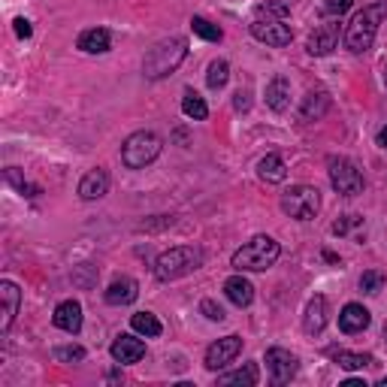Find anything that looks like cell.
Masks as SVG:
<instances>
[{"label":"cell","instance_id":"obj_43","mask_svg":"<svg viewBox=\"0 0 387 387\" xmlns=\"http://www.w3.org/2000/svg\"><path fill=\"white\" fill-rule=\"evenodd\" d=\"M384 339H387V324H384Z\"/></svg>","mask_w":387,"mask_h":387},{"label":"cell","instance_id":"obj_41","mask_svg":"<svg viewBox=\"0 0 387 387\" xmlns=\"http://www.w3.org/2000/svg\"><path fill=\"white\" fill-rule=\"evenodd\" d=\"M384 88H387V67H384Z\"/></svg>","mask_w":387,"mask_h":387},{"label":"cell","instance_id":"obj_27","mask_svg":"<svg viewBox=\"0 0 387 387\" xmlns=\"http://www.w3.org/2000/svg\"><path fill=\"white\" fill-rule=\"evenodd\" d=\"M218 384H242V387H254L257 384V366L248 363L245 369H236V372H227L218 378Z\"/></svg>","mask_w":387,"mask_h":387},{"label":"cell","instance_id":"obj_22","mask_svg":"<svg viewBox=\"0 0 387 387\" xmlns=\"http://www.w3.org/2000/svg\"><path fill=\"white\" fill-rule=\"evenodd\" d=\"M267 106L272 112H284V109L291 106V82L284 76H276L267 85Z\"/></svg>","mask_w":387,"mask_h":387},{"label":"cell","instance_id":"obj_9","mask_svg":"<svg viewBox=\"0 0 387 387\" xmlns=\"http://www.w3.org/2000/svg\"><path fill=\"white\" fill-rule=\"evenodd\" d=\"M239 351H242V339L239 336H224L218 342H212L206 348V369H212V372L224 369L227 363H233L239 357Z\"/></svg>","mask_w":387,"mask_h":387},{"label":"cell","instance_id":"obj_1","mask_svg":"<svg viewBox=\"0 0 387 387\" xmlns=\"http://www.w3.org/2000/svg\"><path fill=\"white\" fill-rule=\"evenodd\" d=\"M387 18V0H378V4L363 6L360 13L348 21L345 28V49L351 55H363L372 49L375 33H378V25Z\"/></svg>","mask_w":387,"mask_h":387},{"label":"cell","instance_id":"obj_38","mask_svg":"<svg viewBox=\"0 0 387 387\" xmlns=\"http://www.w3.org/2000/svg\"><path fill=\"white\" fill-rule=\"evenodd\" d=\"M233 106H236L239 112H242V109H248V91H242V88L236 91V100H233Z\"/></svg>","mask_w":387,"mask_h":387},{"label":"cell","instance_id":"obj_18","mask_svg":"<svg viewBox=\"0 0 387 387\" xmlns=\"http://www.w3.org/2000/svg\"><path fill=\"white\" fill-rule=\"evenodd\" d=\"M336 43H339V25H321L309 37L305 49H309V55H315V58H321V55H330L336 49Z\"/></svg>","mask_w":387,"mask_h":387},{"label":"cell","instance_id":"obj_16","mask_svg":"<svg viewBox=\"0 0 387 387\" xmlns=\"http://www.w3.org/2000/svg\"><path fill=\"white\" fill-rule=\"evenodd\" d=\"M106 191H109V176H106V169H88V173L82 176V181H79V197L82 200H100V197H106Z\"/></svg>","mask_w":387,"mask_h":387},{"label":"cell","instance_id":"obj_24","mask_svg":"<svg viewBox=\"0 0 387 387\" xmlns=\"http://www.w3.org/2000/svg\"><path fill=\"white\" fill-rule=\"evenodd\" d=\"M130 327H133V333H140V336H149V339H157L164 333V327H161V321L152 315V312H136L133 318H130Z\"/></svg>","mask_w":387,"mask_h":387},{"label":"cell","instance_id":"obj_19","mask_svg":"<svg viewBox=\"0 0 387 387\" xmlns=\"http://www.w3.org/2000/svg\"><path fill=\"white\" fill-rule=\"evenodd\" d=\"M224 293H227V300H230L233 305L245 309V305H252V300H254V284L239 272V276H230L224 281Z\"/></svg>","mask_w":387,"mask_h":387},{"label":"cell","instance_id":"obj_3","mask_svg":"<svg viewBox=\"0 0 387 387\" xmlns=\"http://www.w3.org/2000/svg\"><path fill=\"white\" fill-rule=\"evenodd\" d=\"M279 254H281V248L272 236H254L233 254L230 267L236 272H267L279 260Z\"/></svg>","mask_w":387,"mask_h":387},{"label":"cell","instance_id":"obj_32","mask_svg":"<svg viewBox=\"0 0 387 387\" xmlns=\"http://www.w3.org/2000/svg\"><path fill=\"white\" fill-rule=\"evenodd\" d=\"M254 16H269V18H288L291 16V6L288 4H260L254 9Z\"/></svg>","mask_w":387,"mask_h":387},{"label":"cell","instance_id":"obj_13","mask_svg":"<svg viewBox=\"0 0 387 387\" xmlns=\"http://www.w3.org/2000/svg\"><path fill=\"white\" fill-rule=\"evenodd\" d=\"M372 321V315L366 305H360V303H348L342 312H339V330L348 336H354V333H363V330L369 327Z\"/></svg>","mask_w":387,"mask_h":387},{"label":"cell","instance_id":"obj_7","mask_svg":"<svg viewBox=\"0 0 387 387\" xmlns=\"http://www.w3.org/2000/svg\"><path fill=\"white\" fill-rule=\"evenodd\" d=\"M327 173H330V185H333L336 194H342V197H357V194H363V173L357 169L354 161L333 155L327 161Z\"/></svg>","mask_w":387,"mask_h":387},{"label":"cell","instance_id":"obj_40","mask_svg":"<svg viewBox=\"0 0 387 387\" xmlns=\"http://www.w3.org/2000/svg\"><path fill=\"white\" fill-rule=\"evenodd\" d=\"M324 260H330V264H339V257L333 252H324Z\"/></svg>","mask_w":387,"mask_h":387},{"label":"cell","instance_id":"obj_34","mask_svg":"<svg viewBox=\"0 0 387 387\" xmlns=\"http://www.w3.org/2000/svg\"><path fill=\"white\" fill-rule=\"evenodd\" d=\"M351 6H354V0H324V4H321V13L324 16H342V13H348V9Z\"/></svg>","mask_w":387,"mask_h":387},{"label":"cell","instance_id":"obj_20","mask_svg":"<svg viewBox=\"0 0 387 387\" xmlns=\"http://www.w3.org/2000/svg\"><path fill=\"white\" fill-rule=\"evenodd\" d=\"M327 327V300L324 297H312L305 303V315H303V330L309 336H318Z\"/></svg>","mask_w":387,"mask_h":387},{"label":"cell","instance_id":"obj_6","mask_svg":"<svg viewBox=\"0 0 387 387\" xmlns=\"http://www.w3.org/2000/svg\"><path fill=\"white\" fill-rule=\"evenodd\" d=\"M318 209H321V197H318V188H312V185H293L281 194V212L288 215V218L312 221Z\"/></svg>","mask_w":387,"mask_h":387},{"label":"cell","instance_id":"obj_33","mask_svg":"<svg viewBox=\"0 0 387 387\" xmlns=\"http://www.w3.org/2000/svg\"><path fill=\"white\" fill-rule=\"evenodd\" d=\"M55 360H64V363L85 360V348L82 345H61V348H55Z\"/></svg>","mask_w":387,"mask_h":387},{"label":"cell","instance_id":"obj_14","mask_svg":"<svg viewBox=\"0 0 387 387\" xmlns=\"http://www.w3.org/2000/svg\"><path fill=\"white\" fill-rule=\"evenodd\" d=\"M0 300H4V321H0V333H9V327H13L16 321V315L21 309V291H18V284L13 281H0Z\"/></svg>","mask_w":387,"mask_h":387},{"label":"cell","instance_id":"obj_12","mask_svg":"<svg viewBox=\"0 0 387 387\" xmlns=\"http://www.w3.org/2000/svg\"><path fill=\"white\" fill-rule=\"evenodd\" d=\"M52 324L58 330H64V333L76 336L79 330H82V305H79L76 300L58 303V309H55V315H52Z\"/></svg>","mask_w":387,"mask_h":387},{"label":"cell","instance_id":"obj_36","mask_svg":"<svg viewBox=\"0 0 387 387\" xmlns=\"http://www.w3.org/2000/svg\"><path fill=\"white\" fill-rule=\"evenodd\" d=\"M357 224H360L357 215H342V218L333 224V233L336 236H345V233H351V227H357Z\"/></svg>","mask_w":387,"mask_h":387},{"label":"cell","instance_id":"obj_39","mask_svg":"<svg viewBox=\"0 0 387 387\" xmlns=\"http://www.w3.org/2000/svg\"><path fill=\"white\" fill-rule=\"evenodd\" d=\"M378 145H381V149H387V128L378 130Z\"/></svg>","mask_w":387,"mask_h":387},{"label":"cell","instance_id":"obj_21","mask_svg":"<svg viewBox=\"0 0 387 387\" xmlns=\"http://www.w3.org/2000/svg\"><path fill=\"white\" fill-rule=\"evenodd\" d=\"M330 109V94L327 91H309L303 97V106H300V116L303 121H321Z\"/></svg>","mask_w":387,"mask_h":387},{"label":"cell","instance_id":"obj_8","mask_svg":"<svg viewBox=\"0 0 387 387\" xmlns=\"http://www.w3.org/2000/svg\"><path fill=\"white\" fill-rule=\"evenodd\" d=\"M252 37L267 43V45H276V49H281V45H291L293 33L291 28L284 25V18H269V16H254L252 21Z\"/></svg>","mask_w":387,"mask_h":387},{"label":"cell","instance_id":"obj_11","mask_svg":"<svg viewBox=\"0 0 387 387\" xmlns=\"http://www.w3.org/2000/svg\"><path fill=\"white\" fill-rule=\"evenodd\" d=\"M109 354H112V360H116V363H121V366H128V363H140L145 357V342H142V339H136V336H130V333H121L116 342H112Z\"/></svg>","mask_w":387,"mask_h":387},{"label":"cell","instance_id":"obj_23","mask_svg":"<svg viewBox=\"0 0 387 387\" xmlns=\"http://www.w3.org/2000/svg\"><path fill=\"white\" fill-rule=\"evenodd\" d=\"M257 176L264 179V181H269V185H279V181H284V176H288V167H284L281 155L269 152L267 157H260V164H257Z\"/></svg>","mask_w":387,"mask_h":387},{"label":"cell","instance_id":"obj_30","mask_svg":"<svg viewBox=\"0 0 387 387\" xmlns=\"http://www.w3.org/2000/svg\"><path fill=\"white\" fill-rule=\"evenodd\" d=\"M384 288V272L381 269H366L360 276V291L363 293H378Z\"/></svg>","mask_w":387,"mask_h":387},{"label":"cell","instance_id":"obj_15","mask_svg":"<svg viewBox=\"0 0 387 387\" xmlns=\"http://www.w3.org/2000/svg\"><path fill=\"white\" fill-rule=\"evenodd\" d=\"M136 297H140V284H136L130 276H121V279H116L106 288V293H103V300L109 303V305H130Z\"/></svg>","mask_w":387,"mask_h":387},{"label":"cell","instance_id":"obj_42","mask_svg":"<svg viewBox=\"0 0 387 387\" xmlns=\"http://www.w3.org/2000/svg\"><path fill=\"white\" fill-rule=\"evenodd\" d=\"M378 384H381V387H387V378H381V381H378Z\"/></svg>","mask_w":387,"mask_h":387},{"label":"cell","instance_id":"obj_37","mask_svg":"<svg viewBox=\"0 0 387 387\" xmlns=\"http://www.w3.org/2000/svg\"><path fill=\"white\" fill-rule=\"evenodd\" d=\"M16 33H18V37H21V40H28V37H30V33H33V28H30V21H28V18H16Z\"/></svg>","mask_w":387,"mask_h":387},{"label":"cell","instance_id":"obj_5","mask_svg":"<svg viewBox=\"0 0 387 387\" xmlns=\"http://www.w3.org/2000/svg\"><path fill=\"white\" fill-rule=\"evenodd\" d=\"M164 142L155 130H136L121 142V164L128 169H145L152 161H157Z\"/></svg>","mask_w":387,"mask_h":387},{"label":"cell","instance_id":"obj_2","mask_svg":"<svg viewBox=\"0 0 387 387\" xmlns=\"http://www.w3.org/2000/svg\"><path fill=\"white\" fill-rule=\"evenodd\" d=\"M185 55H188V40L185 37L161 40L157 45H152L149 55H145V61H142L145 79H164L169 73H176L179 64L185 61Z\"/></svg>","mask_w":387,"mask_h":387},{"label":"cell","instance_id":"obj_25","mask_svg":"<svg viewBox=\"0 0 387 387\" xmlns=\"http://www.w3.org/2000/svg\"><path fill=\"white\" fill-rule=\"evenodd\" d=\"M181 112H185L188 118H194V121H206V116H209V106H206V100H203L197 91H185V97H181Z\"/></svg>","mask_w":387,"mask_h":387},{"label":"cell","instance_id":"obj_28","mask_svg":"<svg viewBox=\"0 0 387 387\" xmlns=\"http://www.w3.org/2000/svg\"><path fill=\"white\" fill-rule=\"evenodd\" d=\"M227 79H230V64H227V61H212L209 73H206V85L212 91H221L227 85Z\"/></svg>","mask_w":387,"mask_h":387},{"label":"cell","instance_id":"obj_10","mask_svg":"<svg viewBox=\"0 0 387 387\" xmlns=\"http://www.w3.org/2000/svg\"><path fill=\"white\" fill-rule=\"evenodd\" d=\"M267 369H269V375H272V381L284 384V381H291L293 375H297L300 360L293 357L291 351H284V348H269V351H267Z\"/></svg>","mask_w":387,"mask_h":387},{"label":"cell","instance_id":"obj_4","mask_svg":"<svg viewBox=\"0 0 387 387\" xmlns=\"http://www.w3.org/2000/svg\"><path fill=\"white\" fill-rule=\"evenodd\" d=\"M203 267V252L194 245H176L155 260V276L161 281H176Z\"/></svg>","mask_w":387,"mask_h":387},{"label":"cell","instance_id":"obj_17","mask_svg":"<svg viewBox=\"0 0 387 387\" xmlns=\"http://www.w3.org/2000/svg\"><path fill=\"white\" fill-rule=\"evenodd\" d=\"M76 45H79V49H82L85 55H103V52L112 49V33H109L106 28H88V30L79 33Z\"/></svg>","mask_w":387,"mask_h":387},{"label":"cell","instance_id":"obj_31","mask_svg":"<svg viewBox=\"0 0 387 387\" xmlns=\"http://www.w3.org/2000/svg\"><path fill=\"white\" fill-rule=\"evenodd\" d=\"M4 176H6V181H9V185H16L21 194H25V197H37V194H40V188H37V185H28V181L18 176V169H16V167H9Z\"/></svg>","mask_w":387,"mask_h":387},{"label":"cell","instance_id":"obj_35","mask_svg":"<svg viewBox=\"0 0 387 387\" xmlns=\"http://www.w3.org/2000/svg\"><path fill=\"white\" fill-rule=\"evenodd\" d=\"M200 312L206 315L209 321H224V309H221V305L215 303V300H203V303H200Z\"/></svg>","mask_w":387,"mask_h":387},{"label":"cell","instance_id":"obj_29","mask_svg":"<svg viewBox=\"0 0 387 387\" xmlns=\"http://www.w3.org/2000/svg\"><path fill=\"white\" fill-rule=\"evenodd\" d=\"M336 363H339L342 369H348V372H357V369H366L369 363H372V357H369V354H351V351H339Z\"/></svg>","mask_w":387,"mask_h":387},{"label":"cell","instance_id":"obj_26","mask_svg":"<svg viewBox=\"0 0 387 387\" xmlns=\"http://www.w3.org/2000/svg\"><path fill=\"white\" fill-rule=\"evenodd\" d=\"M191 30L197 33L200 40H206V43H221V37H224V30L218 25H212L209 18H203V16H194L191 18Z\"/></svg>","mask_w":387,"mask_h":387}]
</instances>
